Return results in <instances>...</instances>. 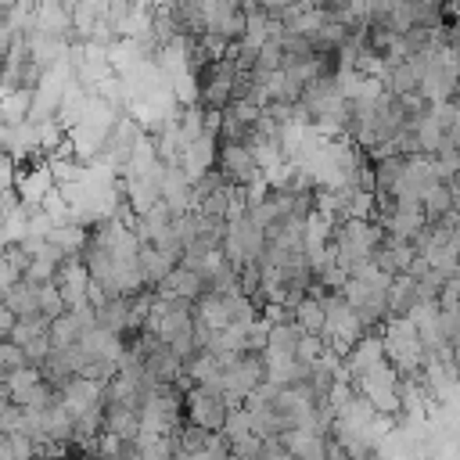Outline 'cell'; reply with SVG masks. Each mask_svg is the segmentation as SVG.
<instances>
[{
    "label": "cell",
    "instance_id": "obj_10",
    "mask_svg": "<svg viewBox=\"0 0 460 460\" xmlns=\"http://www.w3.org/2000/svg\"><path fill=\"white\" fill-rule=\"evenodd\" d=\"M212 162H216V137L212 133H201L198 140L183 144V151H180V169L187 180H198L201 172H208Z\"/></svg>",
    "mask_w": 460,
    "mask_h": 460
},
{
    "label": "cell",
    "instance_id": "obj_27",
    "mask_svg": "<svg viewBox=\"0 0 460 460\" xmlns=\"http://www.w3.org/2000/svg\"><path fill=\"white\" fill-rule=\"evenodd\" d=\"M14 172H18V165L0 151V194H7V190H14Z\"/></svg>",
    "mask_w": 460,
    "mask_h": 460
},
{
    "label": "cell",
    "instance_id": "obj_4",
    "mask_svg": "<svg viewBox=\"0 0 460 460\" xmlns=\"http://www.w3.org/2000/svg\"><path fill=\"white\" fill-rule=\"evenodd\" d=\"M223 420H226V406H223L219 392L201 388V385H190V388L183 392V424L201 428V431H208V435H219Z\"/></svg>",
    "mask_w": 460,
    "mask_h": 460
},
{
    "label": "cell",
    "instance_id": "obj_9",
    "mask_svg": "<svg viewBox=\"0 0 460 460\" xmlns=\"http://www.w3.org/2000/svg\"><path fill=\"white\" fill-rule=\"evenodd\" d=\"M50 187H54V176H50L47 162L43 165H18V172H14V194H18V201L25 208H40V201H43V194Z\"/></svg>",
    "mask_w": 460,
    "mask_h": 460
},
{
    "label": "cell",
    "instance_id": "obj_21",
    "mask_svg": "<svg viewBox=\"0 0 460 460\" xmlns=\"http://www.w3.org/2000/svg\"><path fill=\"white\" fill-rule=\"evenodd\" d=\"M208 442H212V435H208V431H201V428H190V424H183V428L172 435L176 456H194V453H201Z\"/></svg>",
    "mask_w": 460,
    "mask_h": 460
},
{
    "label": "cell",
    "instance_id": "obj_11",
    "mask_svg": "<svg viewBox=\"0 0 460 460\" xmlns=\"http://www.w3.org/2000/svg\"><path fill=\"white\" fill-rule=\"evenodd\" d=\"M280 446L291 460H327V435L316 431H284Z\"/></svg>",
    "mask_w": 460,
    "mask_h": 460
},
{
    "label": "cell",
    "instance_id": "obj_15",
    "mask_svg": "<svg viewBox=\"0 0 460 460\" xmlns=\"http://www.w3.org/2000/svg\"><path fill=\"white\" fill-rule=\"evenodd\" d=\"M0 305L14 316V320H25V316H36V284H25V280H14L11 288L0 291Z\"/></svg>",
    "mask_w": 460,
    "mask_h": 460
},
{
    "label": "cell",
    "instance_id": "obj_23",
    "mask_svg": "<svg viewBox=\"0 0 460 460\" xmlns=\"http://www.w3.org/2000/svg\"><path fill=\"white\" fill-rule=\"evenodd\" d=\"M244 435H252L244 406H241V410H226V420H223V428H219V438L230 446V442H237V438H244Z\"/></svg>",
    "mask_w": 460,
    "mask_h": 460
},
{
    "label": "cell",
    "instance_id": "obj_5",
    "mask_svg": "<svg viewBox=\"0 0 460 460\" xmlns=\"http://www.w3.org/2000/svg\"><path fill=\"white\" fill-rule=\"evenodd\" d=\"M198 7H201V25H205L208 36H219L226 47L244 36L241 4H234V0H205V4H198Z\"/></svg>",
    "mask_w": 460,
    "mask_h": 460
},
{
    "label": "cell",
    "instance_id": "obj_2",
    "mask_svg": "<svg viewBox=\"0 0 460 460\" xmlns=\"http://www.w3.org/2000/svg\"><path fill=\"white\" fill-rule=\"evenodd\" d=\"M262 385V356H252V352H237L223 370H219V399L226 410H241L244 399Z\"/></svg>",
    "mask_w": 460,
    "mask_h": 460
},
{
    "label": "cell",
    "instance_id": "obj_18",
    "mask_svg": "<svg viewBox=\"0 0 460 460\" xmlns=\"http://www.w3.org/2000/svg\"><path fill=\"white\" fill-rule=\"evenodd\" d=\"M291 323H295L302 334H316V338H320V331H323V309H320V302H316V298H302V302L291 309Z\"/></svg>",
    "mask_w": 460,
    "mask_h": 460
},
{
    "label": "cell",
    "instance_id": "obj_17",
    "mask_svg": "<svg viewBox=\"0 0 460 460\" xmlns=\"http://www.w3.org/2000/svg\"><path fill=\"white\" fill-rule=\"evenodd\" d=\"M47 241H50L65 259H79L83 248H86V230L75 226V223H61V226H54V230L47 234Z\"/></svg>",
    "mask_w": 460,
    "mask_h": 460
},
{
    "label": "cell",
    "instance_id": "obj_8",
    "mask_svg": "<svg viewBox=\"0 0 460 460\" xmlns=\"http://www.w3.org/2000/svg\"><path fill=\"white\" fill-rule=\"evenodd\" d=\"M151 291H155V298H162V302H187V305H194V302L205 295V284H201V277H198L194 270L172 266L169 277H165L158 288H151Z\"/></svg>",
    "mask_w": 460,
    "mask_h": 460
},
{
    "label": "cell",
    "instance_id": "obj_3",
    "mask_svg": "<svg viewBox=\"0 0 460 460\" xmlns=\"http://www.w3.org/2000/svg\"><path fill=\"white\" fill-rule=\"evenodd\" d=\"M262 244H266L262 230H255L244 216H234V219H226V234H223L219 255H223L234 270H241V266H248V262H259Z\"/></svg>",
    "mask_w": 460,
    "mask_h": 460
},
{
    "label": "cell",
    "instance_id": "obj_26",
    "mask_svg": "<svg viewBox=\"0 0 460 460\" xmlns=\"http://www.w3.org/2000/svg\"><path fill=\"white\" fill-rule=\"evenodd\" d=\"M36 381H40V370H32V367H22V370H14V374L4 381V385H7V399H14V395L29 392Z\"/></svg>",
    "mask_w": 460,
    "mask_h": 460
},
{
    "label": "cell",
    "instance_id": "obj_19",
    "mask_svg": "<svg viewBox=\"0 0 460 460\" xmlns=\"http://www.w3.org/2000/svg\"><path fill=\"white\" fill-rule=\"evenodd\" d=\"M223 309H226V323H234V327H248V323L259 320V309L241 291L237 295H223Z\"/></svg>",
    "mask_w": 460,
    "mask_h": 460
},
{
    "label": "cell",
    "instance_id": "obj_22",
    "mask_svg": "<svg viewBox=\"0 0 460 460\" xmlns=\"http://www.w3.org/2000/svg\"><path fill=\"white\" fill-rule=\"evenodd\" d=\"M40 212L50 219V226L68 223V201H65V194H61L58 187H50V190L43 194V201H40Z\"/></svg>",
    "mask_w": 460,
    "mask_h": 460
},
{
    "label": "cell",
    "instance_id": "obj_20",
    "mask_svg": "<svg viewBox=\"0 0 460 460\" xmlns=\"http://www.w3.org/2000/svg\"><path fill=\"white\" fill-rule=\"evenodd\" d=\"M47 338H50V349H68V345H75V341L83 338V331H79V323H75L68 313H61L58 320H50Z\"/></svg>",
    "mask_w": 460,
    "mask_h": 460
},
{
    "label": "cell",
    "instance_id": "obj_12",
    "mask_svg": "<svg viewBox=\"0 0 460 460\" xmlns=\"http://www.w3.org/2000/svg\"><path fill=\"white\" fill-rule=\"evenodd\" d=\"M101 431H104V435H115V438H122V442H133V438L140 435L137 410L104 402V410H101Z\"/></svg>",
    "mask_w": 460,
    "mask_h": 460
},
{
    "label": "cell",
    "instance_id": "obj_6",
    "mask_svg": "<svg viewBox=\"0 0 460 460\" xmlns=\"http://www.w3.org/2000/svg\"><path fill=\"white\" fill-rule=\"evenodd\" d=\"M212 169L219 172V180L226 183V187H244L259 169H255V158H252V151H248V144H216V162H212Z\"/></svg>",
    "mask_w": 460,
    "mask_h": 460
},
{
    "label": "cell",
    "instance_id": "obj_24",
    "mask_svg": "<svg viewBox=\"0 0 460 460\" xmlns=\"http://www.w3.org/2000/svg\"><path fill=\"white\" fill-rule=\"evenodd\" d=\"M25 428H29V413L22 410V406H4L0 410V435H25Z\"/></svg>",
    "mask_w": 460,
    "mask_h": 460
},
{
    "label": "cell",
    "instance_id": "obj_28",
    "mask_svg": "<svg viewBox=\"0 0 460 460\" xmlns=\"http://www.w3.org/2000/svg\"><path fill=\"white\" fill-rule=\"evenodd\" d=\"M68 460H83V456H68Z\"/></svg>",
    "mask_w": 460,
    "mask_h": 460
},
{
    "label": "cell",
    "instance_id": "obj_7",
    "mask_svg": "<svg viewBox=\"0 0 460 460\" xmlns=\"http://www.w3.org/2000/svg\"><path fill=\"white\" fill-rule=\"evenodd\" d=\"M58 402L61 410L75 420L90 410H101L104 399H101V381H90V377H68L61 388H58Z\"/></svg>",
    "mask_w": 460,
    "mask_h": 460
},
{
    "label": "cell",
    "instance_id": "obj_25",
    "mask_svg": "<svg viewBox=\"0 0 460 460\" xmlns=\"http://www.w3.org/2000/svg\"><path fill=\"white\" fill-rule=\"evenodd\" d=\"M22 367H29L25 356H22V349L11 345V341H0V381H7V377H11L14 370H22Z\"/></svg>",
    "mask_w": 460,
    "mask_h": 460
},
{
    "label": "cell",
    "instance_id": "obj_1",
    "mask_svg": "<svg viewBox=\"0 0 460 460\" xmlns=\"http://www.w3.org/2000/svg\"><path fill=\"white\" fill-rule=\"evenodd\" d=\"M377 341H381V356L385 363L399 374V377H417L420 374V363H424V349H420V338L413 331V323L406 316L399 320H385L377 327Z\"/></svg>",
    "mask_w": 460,
    "mask_h": 460
},
{
    "label": "cell",
    "instance_id": "obj_14",
    "mask_svg": "<svg viewBox=\"0 0 460 460\" xmlns=\"http://www.w3.org/2000/svg\"><path fill=\"white\" fill-rule=\"evenodd\" d=\"M302 338H305V334H302L291 320L273 323V327L266 331V349H262V352H270V356H284V359H295V356H298Z\"/></svg>",
    "mask_w": 460,
    "mask_h": 460
},
{
    "label": "cell",
    "instance_id": "obj_13",
    "mask_svg": "<svg viewBox=\"0 0 460 460\" xmlns=\"http://www.w3.org/2000/svg\"><path fill=\"white\" fill-rule=\"evenodd\" d=\"M417 302H420V298H417V280H413V277H406V273L392 277L388 295H385V309H388V316H392V320L410 316V309H413Z\"/></svg>",
    "mask_w": 460,
    "mask_h": 460
},
{
    "label": "cell",
    "instance_id": "obj_16",
    "mask_svg": "<svg viewBox=\"0 0 460 460\" xmlns=\"http://www.w3.org/2000/svg\"><path fill=\"white\" fill-rule=\"evenodd\" d=\"M169 270H172V262L162 252H155L151 244H140L137 248V273H140L144 288H158L169 277Z\"/></svg>",
    "mask_w": 460,
    "mask_h": 460
}]
</instances>
